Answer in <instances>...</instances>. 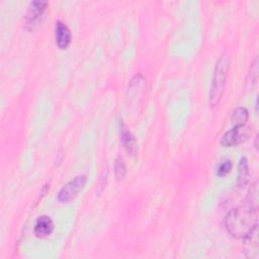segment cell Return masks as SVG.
Here are the masks:
<instances>
[{"instance_id":"cell-14","label":"cell","mask_w":259,"mask_h":259,"mask_svg":"<svg viewBox=\"0 0 259 259\" xmlns=\"http://www.w3.org/2000/svg\"><path fill=\"white\" fill-rule=\"evenodd\" d=\"M232 169V162L230 160H226L224 162H222L217 169V174L221 177H224L225 175H227Z\"/></svg>"},{"instance_id":"cell-6","label":"cell","mask_w":259,"mask_h":259,"mask_svg":"<svg viewBox=\"0 0 259 259\" xmlns=\"http://www.w3.org/2000/svg\"><path fill=\"white\" fill-rule=\"evenodd\" d=\"M55 38H56L57 46L61 50H65L69 47V45L71 42L72 35H71V31H70L69 27L65 23H63L61 21L56 22Z\"/></svg>"},{"instance_id":"cell-12","label":"cell","mask_w":259,"mask_h":259,"mask_svg":"<svg viewBox=\"0 0 259 259\" xmlns=\"http://www.w3.org/2000/svg\"><path fill=\"white\" fill-rule=\"evenodd\" d=\"M257 78H258V60L257 58H255L254 62L251 65V68L247 77V85L252 88L256 83Z\"/></svg>"},{"instance_id":"cell-9","label":"cell","mask_w":259,"mask_h":259,"mask_svg":"<svg viewBox=\"0 0 259 259\" xmlns=\"http://www.w3.org/2000/svg\"><path fill=\"white\" fill-rule=\"evenodd\" d=\"M120 140L122 143V146L124 148V150L128 153L134 155L137 151V143H136V139L133 136V134L126 130L123 125L120 130Z\"/></svg>"},{"instance_id":"cell-3","label":"cell","mask_w":259,"mask_h":259,"mask_svg":"<svg viewBox=\"0 0 259 259\" xmlns=\"http://www.w3.org/2000/svg\"><path fill=\"white\" fill-rule=\"evenodd\" d=\"M251 134V128L246 125H235L230 131L226 132L222 139H221V145L223 147H233L237 146L243 142H245Z\"/></svg>"},{"instance_id":"cell-1","label":"cell","mask_w":259,"mask_h":259,"mask_svg":"<svg viewBox=\"0 0 259 259\" xmlns=\"http://www.w3.org/2000/svg\"><path fill=\"white\" fill-rule=\"evenodd\" d=\"M257 218V206L248 201L230 210L225 225L231 235L244 239L258 227Z\"/></svg>"},{"instance_id":"cell-4","label":"cell","mask_w":259,"mask_h":259,"mask_svg":"<svg viewBox=\"0 0 259 259\" xmlns=\"http://www.w3.org/2000/svg\"><path fill=\"white\" fill-rule=\"evenodd\" d=\"M86 176L79 175L70 180L67 184H65L58 193V200L61 202H68L73 199L79 191L83 188L86 183Z\"/></svg>"},{"instance_id":"cell-11","label":"cell","mask_w":259,"mask_h":259,"mask_svg":"<svg viewBox=\"0 0 259 259\" xmlns=\"http://www.w3.org/2000/svg\"><path fill=\"white\" fill-rule=\"evenodd\" d=\"M249 113L245 107H238L234 110L232 114V123L234 125H242L245 124L248 119Z\"/></svg>"},{"instance_id":"cell-5","label":"cell","mask_w":259,"mask_h":259,"mask_svg":"<svg viewBox=\"0 0 259 259\" xmlns=\"http://www.w3.org/2000/svg\"><path fill=\"white\" fill-rule=\"evenodd\" d=\"M47 1H32L29 3L28 10L26 13V26L29 29H33L35 25L39 22L46 8Z\"/></svg>"},{"instance_id":"cell-7","label":"cell","mask_w":259,"mask_h":259,"mask_svg":"<svg viewBox=\"0 0 259 259\" xmlns=\"http://www.w3.org/2000/svg\"><path fill=\"white\" fill-rule=\"evenodd\" d=\"M54 228L55 226L52 219L48 215H41L36 220L33 232L36 237L45 238L53 233Z\"/></svg>"},{"instance_id":"cell-13","label":"cell","mask_w":259,"mask_h":259,"mask_svg":"<svg viewBox=\"0 0 259 259\" xmlns=\"http://www.w3.org/2000/svg\"><path fill=\"white\" fill-rule=\"evenodd\" d=\"M114 173H115V177L117 180L122 179L126 173V168H125L123 159L119 156L116 158L115 163H114Z\"/></svg>"},{"instance_id":"cell-10","label":"cell","mask_w":259,"mask_h":259,"mask_svg":"<svg viewBox=\"0 0 259 259\" xmlns=\"http://www.w3.org/2000/svg\"><path fill=\"white\" fill-rule=\"evenodd\" d=\"M249 179V168L247 159L245 157L241 158L238 166V185L244 186Z\"/></svg>"},{"instance_id":"cell-2","label":"cell","mask_w":259,"mask_h":259,"mask_svg":"<svg viewBox=\"0 0 259 259\" xmlns=\"http://www.w3.org/2000/svg\"><path fill=\"white\" fill-rule=\"evenodd\" d=\"M229 69H230V57L229 55L224 54L219 58L213 70L211 85H210L209 94H208V102L211 107H214L220 102L223 96Z\"/></svg>"},{"instance_id":"cell-8","label":"cell","mask_w":259,"mask_h":259,"mask_svg":"<svg viewBox=\"0 0 259 259\" xmlns=\"http://www.w3.org/2000/svg\"><path fill=\"white\" fill-rule=\"evenodd\" d=\"M246 243L244 245L245 253L248 257L257 259L259 256V251H258V236H257V228L251 232L246 238H244Z\"/></svg>"}]
</instances>
